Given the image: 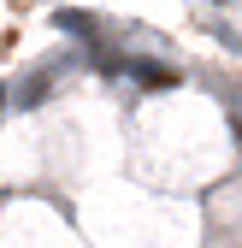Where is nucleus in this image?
I'll return each instance as SVG.
<instances>
[{"mask_svg":"<svg viewBox=\"0 0 242 248\" xmlns=\"http://www.w3.org/2000/svg\"><path fill=\"white\" fill-rule=\"evenodd\" d=\"M18 101H24V107H36V101H47V77H30V83L18 89Z\"/></svg>","mask_w":242,"mask_h":248,"instance_id":"obj_3","label":"nucleus"},{"mask_svg":"<svg viewBox=\"0 0 242 248\" xmlns=\"http://www.w3.org/2000/svg\"><path fill=\"white\" fill-rule=\"evenodd\" d=\"M0 107H6V83H0Z\"/></svg>","mask_w":242,"mask_h":248,"instance_id":"obj_4","label":"nucleus"},{"mask_svg":"<svg viewBox=\"0 0 242 248\" xmlns=\"http://www.w3.org/2000/svg\"><path fill=\"white\" fill-rule=\"evenodd\" d=\"M53 24H59V30H65V36H95V18H89V12H71V6H65V12H59Z\"/></svg>","mask_w":242,"mask_h":248,"instance_id":"obj_2","label":"nucleus"},{"mask_svg":"<svg viewBox=\"0 0 242 248\" xmlns=\"http://www.w3.org/2000/svg\"><path fill=\"white\" fill-rule=\"evenodd\" d=\"M236 47H242V36H236Z\"/></svg>","mask_w":242,"mask_h":248,"instance_id":"obj_6","label":"nucleus"},{"mask_svg":"<svg viewBox=\"0 0 242 248\" xmlns=\"http://www.w3.org/2000/svg\"><path fill=\"white\" fill-rule=\"evenodd\" d=\"M236 136H242V112H236Z\"/></svg>","mask_w":242,"mask_h":248,"instance_id":"obj_5","label":"nucleus"},{"mask_svg":"<svg viewBox=\"0 0 242 248\" xmlns=\"http://www.w3.org/2000/svg\"><path fill=\"white\" fill-rule=\"evenodd\" d=\"M124 71L142 77V83H154V89H177V71H171V65H154V59H130Z\"/></svg>","mask_w":242,"mask_h":248,"instance_id":"obj_1","label":"nucleus"}]
</instances>
